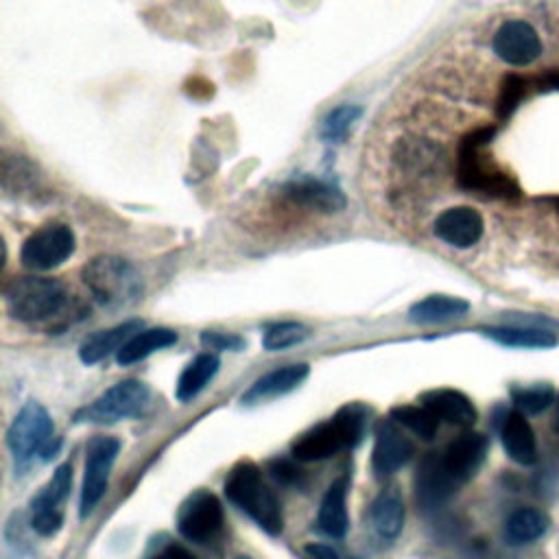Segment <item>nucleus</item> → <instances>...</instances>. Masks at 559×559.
<instances>
[{"label":"nucleus","instance_id":"f03ea898","mask_svg":"<svg viewBox=\"0 0 559 559\" xmlns=\"http://www.w3.org/2000/svg\"><path fill=\"white\" fill-rule=\"evenodd\" d=\"M227 500L247 513L264 533L280 535L284 528V515L277 496L269 489L262 472L251 461H240L225 478Z\"/></svg>","mask_w":559,"mask_h":559},{"label":"nucleus","instance_id":"e433bc0d","mask_svg":"<svg viewBox=\"0 0 559 559\" xmlns=\"http://www.w3.org/2000/svg\"><path fill=\"white\" fill-rule=\"evenodd\" d=\"M236 559H251V557H245V555H240V557H236Z\"/></svg>","mask_w":559,"mask_h":559},{"label":"nucleus","instance_id":"c756f323","mask_svg":"<svg viewBox=\"0 0 559 559\" xmlns=\"http://www.w3.org/2000/svg\"><path fill=\"white\" fill-rule=\"evenodd\" d=\"M308 328L297 321H282V323H271L264 334H262V347L266 352H280L286 347H293L301 341L308 338Z\"/></svg>","mask_w":559,"mask_h":559},{"label":"nucleus","instance_id":"9b49d317","mask_svg":"<svg viewBox=\"0 0 559 559\" xmlns=\"http://www.w3.org/2000/svg\"><path fill=\"white\" fill-rule=\"evenodd\" d=\"M415 454L413 441L402 432L400 424L389 419H380L373 432V452L371 467L376 476H391L402 469Z\"/></svg>","mask_w":559,"mask_h":559},{"label":"nucleus","instance_id":"cd10ccee","mask_svg":"<svg viewBox=\"0 0 559 559\" xmlns=\"http://www.w3.org/2000/svg\"><path fill=\"white\" fill-rule=\"evenodd\" d=\"M391 419L426 441L439 430V419L426 406H395L391 408Z\"/></svg>","mask_w":559,"mask_h":559},{"label":"nucleus","instance_id":"7ed1b4c3","mask_svg":"<svg viewBox=\"0 0 559 559\" xmlns=\"http://www.w3.org/2000/svg\"><path fill=\"white\" fill-rule=\"evenodd\" d=\"M83 284L107 308H124L140 299L142 277L135 266L118 255H98L83 266Z\"/></svg>","mask_w":559,"mask_h":559},{"label":"nucleus","instance_id":"a211bd4d","mask_svg":"<svg viewBox=\"0 0 559 559\" xmlns=\"http://www.w3.org/2000/svg\"><path fill=\"white\" fill-rule=\"evenodd\" d=\"M500 439L502 448L509 454L511 461L520 465H533L537 461V443H535V432L531 424L526 421L524 413L513 411L507 413L500 426Z\"/></svg>","mask_w":559,"mask_h":559},{"label":"nucleus","instance_id":"f8f14e48","mask_svg":"<svg viewBox=\"0 0 559 559\" xmlns=\"http://www.w3.org/2000/svg\"><path fill=\"white\" fill-rule=\"evenodd\" d=\"M493 52L509 66H528L542 55L537 31L524 20H507L493 33Z\"/></svg>","mask_w":559,"mask_h":559},{"label":"nucleus","instance_id":"f257e3e1","mask_svg":"<svg viewBox=\"0 0 559 559\" xmlns=\"http://www.w3.org/2000/svg\"><path fill=\"white\" fill-rule=\"evenodd\" d=\"M367 415H369V408L365 404L360 402L345 404L343 408L336 411L334 417L312 426L310 430L301 432L293 441L290 445L293 459L304 463L323 461L338 454L341 450L358 445L367 430Z\"/></svg>","mask_w":559,"mask_h":559},{"label":"nucleus","instance_id":"39448f33","mask_svg":"<svg viewBox=\"0 0 559 559\" xmlns=\"http://www.w3.org/2000/svg\"><path fill=\"white\" fill-rule=\"evenodd\" d=\"M7 445L17 463H28L35 456L50 461L59 450V439L55 437V424L48 411L31 400L26 402L7 430Z\"/></svg>","mask_w":559,"mask_h":559},{"label":"nucleus","instance_id":"4be33fe9","mask_svg":"<svg viewBox=\"0 0 559 559\" xmlns=\"http://www.w3.org/2000/svg\"><path fill=\"white\" fill-rule=\"evenodd\" d=\"M317 526L330 537H343L349 528V518H347V476L336 478L319 507L317 515Z\"/></svg>","mask_w":559,"mask_h":559},{"label":"nucleus","instance_id":"2f4dec72","mask_svg":"<svg viewBox=\"0 0 559 559\" xmlns=\"http://www.w3.org/2000/svg\"><path fill=\"white\" fill-rule=\"evenodd\" d=\"M201 345L207 349V352H238L245 347V338L234 334V332H214V330H207L201 334Z\"/></svg>","mask_w":559,"mask_h":559},{"label":"nucleus","instance_id":"0eeeda50","mask_svg":"<svg viewBox=\"0 0 559 559\" xmlns=\"http://www.w3.org/2000/svg\"><path fill=\"white\" fill-rule=\"evenodd\" d=\"M118 452H120V441L116 437L96 435L87 441V445H85V474H83L81 502H79L81 518L92 513L94 507L98 504V500L103 498Z\"/></svg>","mask_w":559,"mask_h":559},{"label":"nucleus","instance_id":"423d86ee","mask_svg":"<svg viewBox=\"0 0 559 559\" xmlns=\"http://www.w3.org/2000/svg\"><path fill=\"white\" fill-rule=\"evenodd\" d=\"M148 402V386L142 380L127 378L109 386L87 406L74 413L76 424H116L142 413Z\"/></svg>","mask_w":559,"mask_h":559},{"label":"nucleus","instance_id":"6ab92c4d","mask_svg":"<svg viewBox=\"0 0 559 559\" xmlns=\"http://www.w3.org/2000/svg\"><path fill=\"white\" fill-rule=\"evenodd\" d=\"M142 330V321L138 319H129V321H122L114 328H107V330H98L94 334H90L81 347H79V358L85 362V365H96L100 362L103 358H107L109 354H118L120 347Z\"/></svg>","mask_w":559,"mask_h":559},{"label":"nucleus","instance_id":"1a4fd4ad","mask_svg":"<svg viewBox=\"0 0 559 559\" xmlns=\"http://www.w3.org/2000/svg\"><path fill=\"white\" fill-rule=\"evenodd\" d=\"M72 487V465H59L50 480L41 487L37 496L31 500V526L35 533L44 537H52L63 526V502Z\"/></svg>","mask_w":559,"mask_h":559},{"label":"nucleus","instance_id":"b1692460","mask_svg":"<svg viewBox=\"0 0 559 559\" xmlns=\"http://www.w3.org/2000/svg\"><path fill=\"white\" fill-rule=\"evenodd\" d=\"M173 343H177V332L170 328H148V330H140L138 334H133L116 354L118 365L127 367L133 362H140L144 358H148L151 354L170 347Z\"/></svg>","mask_w":559,"mask_h":559},{"label":"nucleus","instance_id":"7c9ffc66","mask_svg":"<svg viewBox=\"0 0 559 559\" xmlns=\"http://www.w3.org/2000/svg\"><path fill=\"white\" fill-rule=\"evenodd\" d=\"M362 109L358 105H341L332 109L321 122V138L328 142H338L352 129V124L360 118Z\"/></svg>","mask_w":559,"mask_h":559},{"label":"nucleus","instance_id":"393cba45","mask_svg":"<svg viewBox=\"0 0 559 559\" xmlns=\"http://www.w3.org/2000/svg\"><path fill=\"white\" fill-rule=\"evenodd\" d=\"M469 310V304L461 297L450 295H430L421 301H415L408 308V319L413 323H443L463 317Z\"/></svg>","mask_w":559,"mask_h":559},{"label":"nucleus","instance_id":"72a5a7b5","mask_svg":"<svg viewBox=\"0 0 559 559\" xmlns=\"http://www.w3.org/2000/svg\"><path fill=\"white\" fill-rule=\"evenodd\" d=\"M306 559H338V552L328 544H308L304 546Z\"/></svg>","mask_w":559,"mask_h":559},{"label":"nucleus","instance_id":"f704fd0d","mask_svg":"<svg viewBox=\"0 0 559 559\" xmlns=\"http://www.w3.org/2000/svg\"><path fill=\"white\" fill-rule=\"evenodd\" d=\"M164 557H166V559H197L188 548H183V546H179V544H170V546L166 548Z\"/></svg>","mask_w":559,"mask_h":559},{"label":"nucleus","instance_id":"58836bf2","mask_svg":"<svg viewBox=\"0 0 559 559\" xmlns=\"http://www.w3.org/2000/svg\"><path fill=\"white\" fill-rule=\"evenodd\" d=\"M352 559H358V557H352Z\"/></svg>","mask_w":559,"mask_h":559},{"label":"nucleus","instance_id":"473e14b6","mask_svg":"<svg viewBox=\"0 0 559 559\" xmlns=\"http://www.w3.org/2000/svg\"><path fill=\"white\" fill-rule=\"evenodd\" d=\"M269 474L282 485H304V472L288 459H273L269 463Z\"/></svg>","mask_w":559,"mask_h":559},{"label":"nucleus","instance_id":"20e7f679","mask_svg":"<svg viewBox=\"0 0 559 559\" xmlns=\"http://www.w3.org/2000/svg\"><path fill=\"white\" fill-rule=\"evenodd\" d=\"M4 304L13 319L24 323L46 321L68 304V290L52 277H17L4 288Z\"/></svg>","mask_w":559,"mask_h":559},{"label":"nucleus","instance_id":"a878e982","mask_svg":"<svg viewBox=\"0 0 559 559\" xmlns=\"http://www.w3.org/2000/svg\"><path fill=\"white\" fill-rule=\"evenodd\" d=\"M548 524H550V520L544 511L533 509V507H524V509H518L509 515L504 533H507V539L511 544H531L548 531Z\"/></svg>","mask_w":559,"mask_h":559},{"label":"nucleus","instance_id":"4c0bfd02","mask_svg":"<svg viewBox=\"0 0 559 559\" xmlns=\"http://www.w3.org/2000/svg\"><path fill=\"white\" fill-rule=\"evenodd\" d=\"M151 559H166V557H164V555H162V557H151Z\"/></svg>","mask_w":559,"mask_h":559},{"label":"nucleus","instance_id":"9d476101","mask_svg":"<svg viewBox=\"0 0 559 559\" xmlns=\"http://www.w3.org/2000/svg\"><path fill=\"white\" fill-rule=\"evenodd\" d=\"M221 526H223V507L218 498L207 489L192 491L177 511L179 533L194 544H205L214 539Z\"/></svg>","mask_w":559,"mask_h":559},{"label":"nucleus","instance_id":"c85d7f7f","mask_svg":"<svg viewBox=\"0 0 559 559\" xmlns=\"http://www.w3.org/2000/svg\"><path fill=\"white\" fill-rule=\"evenodd\" d=\"M511 400L520 413L537 415L550 406V402L555 400V389L548 382H537L531 386H513Z\"/></svg>","mask_w":559,"mask_h":559},{"label":"nucleus","instance_id":"c9c22d12","mask_svg":"<svg viewBox=\"0 0 559 559\" xmlns=\"http://www.w3.org/2000/svg\"><path fill=\"white\" fill-rule=\"evenodd\" d=\"M555 430L559 432V395H557V417H555Z\"/></svg>","mask_w":559,"mask_h":559},{"label":"nucleus","instance_id":"f3484780","mask_svg":"<svg viewBox=\"0 0 559 559\" xmlns=\"http://www.w3.org/2000/svg\"><path fill=\"white\" fill-rule=\"evenodd\" d=\"M421 406H426L439 421H448L467 428L476 421L478 413L472 400L456 389H432L419 395Z\"/></svg>","mask_w":559,"mask_h":559},{"label":"nucleus","instance_id":"2eb2a0df","mask_svg":"<svg viewBox=\"0 0 559 559\" xmlns=\"http://www.w3.org/2000/svg\"><path fill=\"white\" fill-rule=\"evenodd\" d=\"M284 197L312 212L334 214L345 207V194L330 181L317 177H295L284 186Z\"/></svg>","mask_w":559,"mask_h":559},{"label":"nucleus","instance_id":"aec40b11","mask_svg":"<svg viewBox=\"0 0 559 559\" xmlns=\"http://www.w3.org/2000/svg\"><path fill=\"white\" fill-rule=\"evenodd\" d=\"M308 371H310V367L306 362L277 367V369L264 373L262 378H258L249 386V391L242 395V402H262V400L284 395V393L297 389L308 378Z\"/></svg>","mask_w":559,"mask_h":559},{"label":"nucleus","instance_id":"6e6552de","mask_svg":"<svg viewBox=\"0 0 559 559\" xmlns=\"http://www.w3.org/2000/svg\"><path fill=\"white\" fill-rule=\"evenodd\" d=\"M74 251V234L63 223H50L33 231L20 251V260L31 271H50L63 264Z\"/></svg>","mask_w":559,"mask_h":559},{"label":"nucleus","instance_id":"ddd939ff","mask_svg":"<svg viewBox=\"0 0 559 559\" xmlns=\"http://www.w3.org/2000/svg\"><path fill=\"white\" fill-rule=\"evenodd\" d=\"M489 450V441L480 432H463L454 441L445 445L441 456V465L450 474V478L461 487L467 483L485 463Z\"/></svg>","mask_w":559,"mask_h":559},{"label":"nucleus","instance_id":"412c9836","mask_svg":"<svg viewBox=\"0 0 559 559\" xmlns=\"http://www.w3.org/2000/svg\"><path fill=\"white\" fill-rule=\"evenodd\" d=\"M369 522L378 537L395 539L404 526V500L395 485L380 489L369 507Z\"/></svg>","mask_w":559,"mask_h":559},{"label":"nucleus","instance_id":"4468645a","mask_svg":"<svg viewBox=\"0 0 559 559\" xmlns=\"http://www.w3.org/2000/svg\"><path fill=\"white\" fill-rule=\"evenodd\" d=\"M483 229H485V223L480 212L469 205L445 207L432 223L435 236L456 249H467L476 245L483 236Z\"/></svg>","mask_w":559,"mask_h":559},{"label":"nucleus","instance_id":"bb28decb","mask_svg":"<svg viewBox=\"0 0 559 559\" xmlns=\"http://www.w3.org/2000/svg\"><path fill=\"white\" fill-rule=\"evenodd\" d=\"M485 334L500 345L509 347H526V349H546L555 347L557 338L548 330L539 328H520V325H504V328H485Z\"/></svg>","mask_w":559,"mask_h":559},{"label":"nucleus","instance_id":"dca6fc26","mask_svg":"<svg viewBox=\"0 0 559 559\" xmlns=\"http://www.w3.org/2000/svg\"><path fill=\"white\" fill-rule=\"evenodd\" d=\"M456 489H459V485L450 478V474L441 465L439 452L426 454L421 459L419 467H417V474H415L417 502L421 507L430 509V507H437L443 500H448Z\"/></svg>","mask_w":559,"mask_h":559},{"label":"nucleus","instance_id":"5701e85b","mask_svg":"<svg viewBox=\"0 0 559 559\" xmlns=\"http://www.w3.org/2000/svg\"><path fill=\"white\" fill-rule=\"evenodd\" d=\"M221 367V358L214 352H203L199 356H194L186 369L181 371L177 386H175V397L179 402H190L192 397H197L207 384L210 380L216 376Z\"/></svg>","mask_w":559,"mask_h":559}]
</instances>
